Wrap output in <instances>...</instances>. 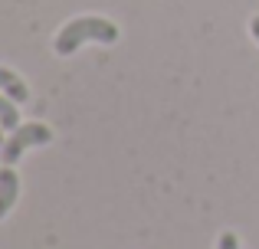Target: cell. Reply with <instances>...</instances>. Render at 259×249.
Segmentation results:
<instances>
[{
    "mask_svg": "<svg viewBox=\"0 0 259 249\" xmlns=\"http://www.w3.org/2000/svg\"><path fill=\"white\" fill-rule=\"evenodd\" d=\"M53 141V131L39 122H30V125H20L17 131H10V138L0 144V161L4 164H17V158L26 151V147H39V144H50Z\"/></svg>",
    "mask_w": 259,
    "mask_h": 249,
    "instance_id": "2",
    "label": "cell"
},
{
    "mask_svg": "<svg viewBox=\"0 0 259 249\" xmlns=\"http://www.w3.org/2000/svg\"><path fill=\"white\" fill-rule=\"evenodd\" d=\"M249 33H253V39L259 43V17H253V20H249Z\"/></svg>",
    "mask_w": 259,
    "mask_h": 249,
    "instance_id": "7",
    "label": "cell"
},
{
    "mask_svg": "<svg viewBox=\"0 0 259 249\" xmlns=\"http://www.w3.org/2000/svg\"><path fill=\"white\" fill-rule=\"evenodd\" d=\"M0 92H4V95H10L17 105L30 102V89H26V82L17 76V72L4 69V66H0Z\"/></svg>",
    "mask_w": 259,
    "mask_h": 249,
    "instance_id": "4",
    "label": "cell"
},
{
    "mask_svg": "<svg viewBox=\"0 0 259 249\" xmlns=\"http://www.w3.org/2000/svg\"><path fill=\"white\" fill-rule=\"evenodd\" d=\"M0 144H4V128H0Z\"/></svg>",
    "mask_w": 259,
    "mask_h": 249,
    "instance_id": "8",
    "label": "cell"
},
{
    "mask_svg": "<svg viewBox=\"0 0 259 249\" xmlns=\"http://www.w3.org/2000/svg\"><path fill=\"white\" fill-rule=\"evenodd\" d=\"M17 197H20V177L10 171V164H4L0 167V220L13 210Z\"/></svg>",
    "mask_w": 259,
    "mask_h": 249,
    "instance_id": "3",
    "label": "cell"
},
{
    "mask_svg": "<svg viewBox=\"0 0 259 249\" xmlns=\"http://www.w3.org/2000/svg\"><path fill=\"white\" fill-rule=\"evenodd\" d=\"M118 39V26L105 17H76L56 33L53 49L56 56H72L82 43H115Z\"/></svg>",
    "mask_w": 259,
    "mask_h": 249,
    "instance_id": "1",
    "label": "cell"
},
{
    "mask_svg": "<svg viewBox=\"0 0 259 249\" xmlns=\"http://www.w3.org/2000/svg\"><path fill=\"white\" fill-rule=\"evenodd\" d=\"M0 128L4 131H17L20 128V112H17V102L10 95L0 92Z\"/></svg>",
    "mask_w": 259,
    "mask_h": 249,
    "instance_id": "5",
    "label": "cell"
},
{
    "mask_svg": "<svg viewBox=\"0 0 259 249\" xmlns=\"http://www.w3.org/2000/svg\"><path fill=\"white\" fill-rule=\"evenodd\" d=\"M217 249H240V239H236V233H223Z\"/></svg>",
    "mask_w": 259,
    "mask_h": 249,
    "instance_id": "6",
    "label": "cell"
}]
</instances>
